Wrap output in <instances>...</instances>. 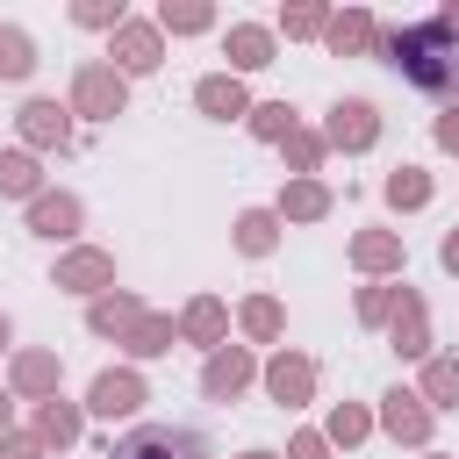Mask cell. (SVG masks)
Returning a JSON list of instances; mask_svg holds the SVG:
<instances>
[{"label":"cell","mask_w":459,"mask_h":459,"mask_svg":"<svg viewBox=\"0 0 459 459\" xmlns=\"http://www.w3.org/2000/svg\"><path fill=\"white\" fill-rule=\"evenodd\" d=\"M387 57H394L416 86H430V93H452V86H459V43H452V29H445V22L394 29V36H387Z\"/></svg>","instance_id":"6da1fadb"},{"label":"cell","mask_w":459,"mask_h":459,"mask_svg":"<svg viewBox=\"0 0 459 459\" xmlns=\"http://www.w3.org/2000/svg\"><path fill=\"white\" fill-rule=\"evenodd\" d=\"M108 459H215V452H208V437H194V430H179V423H143V430H129Z\"/></svg>","instance_id":"7a4b0ae2"},{"label":"cell","mask_w":459,"mask_h":459,"mask_svg":"<svg viewBox=\"0 0 459 459\" xmlns=\"http://www.w3.org/2000/svg\"><path fill=\"white\" fill-rule=\"evenodd\" d=\"M72 100H79V115H122V72H108V65H86Z\"/></svg>","instance_id":"3957f363"},{"label":"cell","mask_w":459,"mask_h":459,"mask_svg":"<svg viewBox=\"0 0 459 459\" xmlns=\"http://www.w3.org/2000/svg\"><path fill=\"white\" fill-rule=\"evenodd\" d=\"M373 100H337L330 108V143H344V151H366L373 143Z\"/></svg>","instance_id":"277c9868"},{"label":"cell","mask_w":459,"mask_h":459,"mask_svg":"<svg viewBox=\"0 0 459 459\" xmlns=\"http://www.w3.org/2000/svg\"><path fill=\"white\" fill-rule=\"evenodd\" d=\"M136 409H143L136 373H100L93 380V416H136Z\"/></svg>","instance_id":"5b68a950"},{"label":"cell","mask_w":459,"mask_h":459,"mask_svg":"<svg viewBox=\"0 0 459 459\" xmlns=\"http://www.w3.org/2000/svg\"><path fill=\"white\" fill-rule=\"evenodd\" d=\"M194 100H201V108H208L215 122H230V115H251V108H244V86H237V79H201V93H194Z\"/></svg>","instance_id":"8992f818"},{"label":"cell","mask_w":459,"mask_h":459,"mask_svg":"<svg viewBox=\"0 0 459 459\" xmlns=\"http://www.w3.org/2000/svg\"><path fill=\"white\" fill-rule=\"evenodd\" d=\"M115 57H122L129 72H151V65H158V36H151V29H122V36H115Z\"/></svg>","instance_id":"52a82bcc"},{"label":"cell","mask_w":459,"mask_h":459,"mask_svg":"<svg viewBox=\"0 0 459 459\" xmlns=\"http://www.w3.org/2000/svg\"><path fill=\"white\" fill-rule=\"evenodd\" d=\"M72 222H79V201H65V194H43L36 201V230L43 237H72Z\"/></svg>","instance_id":"ba28073f"},{"label":"cell","mask_w":459,"mask_h":459,"mask_svg":"<svg viewBox=\"0 0 459 459\" xmlns=\"http://www.w3.org/2000/svg\"><path fill=\"white\" fill-rule=\"evenodd\" d=\"M230 57L251 72V65H273V36L265 29H230Z\"/></svg>","instance_id":"9c48e42d"},{"label":"cell","mask_w":459,"mask_h":459,"mask_svg":"<svg viewBox=\"0 0 459 459\" xmlns=\"http://www.w3.org/2000/svg\"><path fill=\"white\" fill-rule=\"evenodd\" d=\"M22 129H29L36 143H50V136H65V108H57V100H29V108H22Z\"/></svg>","instance_id":"30bf717a"},{"label":"cell","mask_w":459,"mask_h":459,"mask_svg":"<svg viewBox=\"0 0 459 459\" xmlns=\"http://www.w3.org/2000/svg\"><path fill=\"white\" fill-rule=\"evenodd\" d=\"M29 65H36L29 36L22 29H0V79H29Z\"/></svg>","instance_id":"8fae6325"},{"label":"cell","mask_w":459,"mask_h":459,"mask_svg":"<svg viewBox=\"0 0 459 459\" xmlns=\"http://www.w3.org/2000/svg\"><path fill=\"white\" fill-rule=\"evenodd\" d=\"M0 194H36V158L0 151Z\"/></svg>","instance_id":"7c38bea8"},{"label":"cell","mask_w":459,"mask_h":459,"mask_svg":"<svg viewBox=\"0 0 459 459\" xmlns=\"http://www.w3.org/2000/svg\"><path fill=\"white\" fill-rule=\"evenodd\" d=\"M387 201H394V208H416V201H430V179H423L416 165H402V172L387 179Z\"/></svg>","instance_id":"4fadbf2b"},{"label":"cell","mask_w":459,"mask_h":459,"mask_svg":"<svg viewBox=\"0 0 459 459\" xmlns=\"http://www.w3.org/2000/svg\"><path fill=\"white\" fill-rule=\"evenodd\" d=\"M244 373H251V366H244V351H222V359L208 366V394H237V387H244Z\"/></svg>","instance_id":"5bb4252c"},{"label":"cell","mask_w":459,"mask_h":459,"mask_svg":"<svg viewBox=\"0 0 459 459\" xmlns=\"http://www.w3.org/2000/svg\"><path fill=\"white\" fill-rule=\"evenodd\" d=\"M387 430H394V437H423V409H416V394H387Z\"/></svg>","instance_id":"9a60e30c"},{"label":"cell","mask_w":459,"mask_h":459,"mask_svg":"<svg viewBox=\"0 0 459 459\" xmlns=\"http://www.w3.org/2000/svg\"><path fill=\"white\" fill-rule=\"evenodd\" d=\"M273 394H280V402H301V394H308V366H301V359H280V366H273Z\"/></svg>","instance_id":"2e32d148"},{"label":"cell","mask_w":459,"mask_h":459,"mask_svg":"<svg viewBox=\"0 0 459 459\" xmlns=\"http://www.w3.org/2000/svg\"><path fill=\"white\" fill-rule=\"evenodd\" d=\"M251 129H258V136H287V129H294V108H287V100H265V108H251Z\"/></svg>","instance_id":"e0dca14e"},{"label":"cell","mask_w":459,"mask_h":459,"mask_svg":"<svg viewBox=\"0 0 459 459\" xmlns=\"http://www.w3.org/2000/svg\"><path fill=\"white\" fill-rule=\"evenodd\" d=\"M237 244H244V251H273V215H265V208H251V215L237 222Z\"/></svg>","instance_id":"ac0fdd59"},{"label":"cell","mask_w":459,"mask_h":459,"mask_svg":"<svg viewBox=\"0 0 459 459\" xmlns=\"http://www.w3.org/2000/svg\"><path fill=\"white\" fill-rule=\"evenodd\" d=\"M366 36H373V22H366V14H344V22H330V50H359Z\"/></svg>","instance_id":"d6986e66"},{"label":"cell","mask_w":459,"mask_h":459,"mask_svg":"<svg viewBox=\"0 0 459 459\" xmlns=\"http://www.w3.org/2000/svg\"><path fill=\"white\" fill-rule=\"evenodd\" d=\"M57 280H65V287H93V280H108V258H93V251H86V258H72Z\"/></svg>","instance_id":"ffe728a7"},{"label":"cell","mask_w":459,"mask_h":459,"mask_svg":"<svg viewBox=\"0 0 459 459\" xmlns=\"http://www.w3.org/2000/svg\"><path fill=\"white\" fill-rule=\"evenodd\" d=\"M430 394H437L445 409L459 402V359H437V366H430Z\"/></svg>","instance_id":"44dd1931"},{"label":"cell","mask_w":459,"mask_h":459,"mask_svg":"<svg viewBox=\"0 0 459 459\" xmlns=\"http://www.w3.org/2000/svg\"><path fill=\"white\" fill-rule=\"evenodd\" d=\"M72 430H79V416H72L65 402H50V409H43V437H57V445H72Z\"/></svg>","instance_id":"7402d4cb"},{"label":"cell","mask_w":459,"mask_h":459,"mask_svg":"<svg viewBox=\"0 0 459 459\" xmlns=\"http://www.w3.org/2000/svg\"><path fill=\"white\" fill-rule=\"evenodd\" d=\"M165 29H208V7H194V0L186 7H165Z\"/></svg>","instance_id":"603a6c76"},{"label":"cell","mask_w":459,"mask_h":459,"mask_svg":"<svg viewBox=\"0 0 459 459\" xmlns=\"http://www.w3.org/2000/svg\"><path fill=\"white\" fill-rule=\"evenodd\" d=\"M244 323H251L258 337H273V330H280V308H273V301H251V308H244Z\"/></svg>","instance_id":"cb8c5ba5"},{"label":"cell","mask_w":459,"mask_h":459,"mask_svg":"<svg viewBox=\"0 0 459 459\" xmlns=\"http://www.w3.org/2000/svg\"><path fill=\"white\" fill-rule=\"evenodd\" d=\"M287 208H294V215H323V186H294Z\"/></svg>","instance_id":"d4e9b609"},{"label":"cell","mask_w":459,"mask_h":459,"mask_svg":"<svg viewBox=\"0 0 459 459\" xmlns=\"http://www.w3.org/2000/svg\"><path fill=\"white\" fill-rule=\"evenodd\" d=\"M79 22H86V29H100V22H122V7H108V0H86V7H79Z\"/></svg>","instance_id":"484cf974"},{"label":"cell","mask_w":459,"mask_h":459,"mask_svg":"<svg viewBox=\"0 0 459 459\" xmlns=\"http://www.w3.org/2000/svg\"><path fill=\"white\" fill-rule=\"evenodd\" d=\"M215 323H222V308H215V301H201V308H194V316H186V330H194V337H208V330H215Z\"/></svg>","instance_id":"4316f807"},{"label":"cell","mask_w":459,"mask_h":459,"mask_svg":"<svg viewBox=\"0 0 459 459\" xmlns=\"http://www.w3.org/2000/svg\"><path fill=\"white\" fill-rule=\"evenodd\" d=\"M359 258H366V265H387V258H394V244H387V237H366V244H359Z\"/></svg>","instance_id":"83f0119b"},{"label":"cell","mask_w":459,"mask_h":459,"mask_svg":"<svg viewBox=\"0 0 459 459\" xmlns=\"http://www.w3.org/2000/svg\"><path fill=\"white\" fill-rule=\"evenodd\" d=\"M122 316H129V301H100V308H93V330H115Z\"/></svg>","instance_id":"f1b7e54d"},{"label":"cell","mask_w":459,"mask_h":459,"mask_svg":"<svg viewBox=\"0 0 459 459\" xmlns=\"http://www.w3.org/2000/svg\"><path fill=\"white\" fill-rule=\"evenodd\" d=\"M287 29H294V36H308V29H323V14H316V7H294V14H287Z\"/></svg>","instance_id":"f546056e"},{"label":"cell","mask_w":459,"mask_h":459,"mask_svg":"<svg viewBox=\"0 0 459 459\" xmlns=\"http://www.w3.org/2000/svg\"><path fill=\"white\" fill-rule=\"evenodd\" d=\"M50 380V359H22V387H43Z\"/></svg>","instance_id":"4dcf8cb0"},{"label":"cell","mask_w":459,"mask_h":459,"mask_svg":"<svg viewBox=\"0 0 459 459\" xmlns=\"http://www.w3.org/2000/svg\"><path fill=\"white\" fill-rule=\"evenodd\" d=\"M437 143H445V151H459V108H445V122H437Z\"/></svg>","instance_id":"1f68e13d"},{"label":"cell","mask_w":459,"mask_h":459,"mask_svg":"<svg viewBox=\"0 0 459 459\" xmlns=\"http://www.w3.org/2000/svg\"><path fill=\"white\" fill-rule=\"evenodd\" d=\"M294 459H323V437H301V445H294Z\"/></svg>","instance_id":"d6a6232c"},{"label":"cell","mask_w":459,"mask_h":459,"mask_svg":"<svg viewBox=\"0 0 459 459\" xmlns=\"http://www.w3.org/2000/svg\"><path fill=\"white\" fill-rule=\"evenodd\" d=\"M0 459H36V445H0Z\"/></svg>","instance_id":"836d02e7"},{"label":"cell","mask_w":459,"mask_h":459,"mask_svg":"<svg viewBox=\"0 0 459 459\" xmlns=\"http://www.w3.org/2000/svg\"><path fill=\"white\" fill-rule=\"evenodd\" d=\"M445 265H452V273H459V230H452V237H445Z\"/></svg>","instance_id":"e575fe53"},{"label":"cell","mask_w":459,"mask_h":459,"mask_svg":"<svg viewBox=\"0 0 459 459\" xmlns=\"http://www.w3.org/2000/svg\"><path fill=\"white\" fill-rule=\"evenodd\" d=\"M0 430H7V394H0Z\"/></svg>","instance_id":"d590c367"},{"label":"cell","mask_w":459,"mask_h":459,"mask_svg":"<svg viewBox=\"0 0 459 459\" xmlns=\"http://www.w3.org/2000/svg\"><path fill=\"white\" fill-rule=\"evenodd\" d=\"M0 351H7V316H0Z\"/></svg>","instance_id":"8d00e7d4"},{"label":"cell","mask_w":459,"mask_h":459,"mask_svg":"<svg viewBox=\"0 0 459 459\" xmlns=\"http://www.w3.org/2000/svg\"><path fill=\"white\" fill-rule=\"evenodd\" d=\"M244 459H265V452H244Z\"/></svg>","instance_id":"74e56055"}]
</instances>
